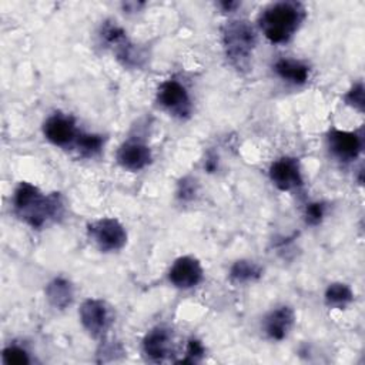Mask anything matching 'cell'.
<instances>
[{"label": "cell", "mask_w": 365, "mask_h": 365, "mask_svg": "<svg viewBox=\"0 0 365 365\" xmlns=\"http://www.w3.org/2000/svg\"><path fill=\"white\" fill-rule=\"evenodd\" d=\"M1 361L4 365H27L30 364V356L24 348L9 345L1 352Z\"/></svg>", "instance_id": "obj_19"}, {"label": "cell", "mask_w": 365, "mask_h": 365, "mask_svg": "<svg viewBox=\"0 0 365 365\" xmlns=\"http://www.w3.org/2000/svg\"><path fill=\"white\" fill-rule=\"evenodd\" d=\"M115 158L124 170L140 171L151 163L153 154L145 143L140 140H127L118 147Z\"/></svg>", "instance_id": "obj_10"}, {"label": "cell", "mask_w": 365, "mask_h": 365, "mask_svg": "<svg viewBox=\"0 0 365 365\" xmlns=\"http://www.w3.org/2000/svg\"><path fill=\"white\" fill-rule=\"evenodd\" d=\"M222 47L227 58L237 68L248 67V61L257 44L254 27L247 20H230L224 24Z\"/></svg>", "instance_id": "obj_3"}, {"label": "cell", "mask_w": 365, "mask_h": 365, "mask_svg": "<svg viewBox=\"0 0 365 365\" xmlns=\"http://www.w3.org/2000/svg\"><path fill=\"white\" fill-rule=\"evenodd\" d=\"M43 134L46 140L58 147H66L76 141L78 131L73 117L61 113L50 115L43 124Z\"/></svg>", "instance_id": "obj_9"}, {"label": "cell", "mask_w": 365, "mask_h": 365, "mask_svg": "<svg viewBox=\"0 0 365 365\" xmlns=\"http://www.w3.org/2000/svg\"><path fill=\"white\" fill-rule=\"evenodd\" d=\"M78 317L83 328L93 338L103 336L113 321L108 305L103 299L97 298H88L83 301L78 309Z\"/></svg>", "instance_id": "obj_6"}, {"label": "cell", "mask_w": 365, "mask_h": 365, "mask_svg": "<svg viewBox=\"0 0 365 365\" xmlns=\"http://www.w3.org/2000/svg\"><path fill=\"white\" fill-rule=\"evenodd\" d=\"M262 268L251 259H238L230 268V281L235 285H242L259 279Z\"/></svg>", "instance_id": "obj_16"}, {"label": "cell", "mask_w": 365, "mask_h": 365, "mask_svg": "<svg viewBox=\"0 0 365 365\" xmlns=\"http://www.w3.org/2000/svg\"><path fill=\"white\" fill-rule=\"evenodd\" d=\"M158 104L171 115L178 118H187L191 114V98L187 88L177 80H165L157 90Z\"/></svg>", "instance_id": "obj_5"}, {"label": "cell", "mask_w": 365, "mask_h": 365, "mask_svg": "<svg viewBox=\"0 0 365 365\" xmlns=\"http://www.w3.org/2000/svg\"><path fill=\"white\" fill-rule=\"evenodd\" d=\"M143 352L147 359L161 362L173 352V335L165 327L151 328L143 338Z\"/></svg>", "instance_id": "obj_12"}, {"label": "cell", "mask_w": 365, "mask_h": 365, "mask_svg": "<svg viewBox=\"0 0 365 365\" xmlns=\"http://www.w3.org/2000/svg\"><path fill=\"white\" fill-rule=\"evenodd\" d=\"M325 215V205L319 201L309 202L305 207V222L309 225H318Z\"/></svg>", "instance_id": "obj_22"}, {"label": "cell", "mask_w": 365, "mask_h": 365, "mask_svg": "<svg viewBox=\"0 0 365 365\" xmlns=\"http://www.w3.org/2000/svg\"><path fill=\"white\" fill-rule=\"evenodd\" d=\"M344 100L349 107L362 113L364 111V84L361 81L354 84L345 94Z\"/></svg>", "instance_id": "obj_21"}, {"label": "cell", "mask_w": 365, "mask_h": 365, "mask_svg": "<svg viewBox=\"0 0 365 365\" xmlns=\"http://www.w3.org/2000/svg\"><path fill=\"white\" fill-rule=\"evenodd\" d=\"M202 275L204 271L200 261L190 255L177 258L168 271L170 282L180 289H190L198 285L202 279Z\"/></svg>", "instance_id": "obj_7"}, {"label": "cell", "mask_w": 365, "mask_h": 365, "mask_svg": "<svg viewBox=\"0 0 365 365\" xmlns=\"http://www.w3.org/2000/svg\"><path fill=\"white\" fill-rule=\"evenodd\" d=\"M205 354V348L201 344V341L191 338L187 344V349H185V356L180 361L181 364H195L198 361H201V358Z\"/></svg>", "instance_id": "obj_20"}, {"label": "cell", "mask_w": 365, "mask_h": 365, "mask_svg": "<svg viewBox=\"0 0 365 365\" xmlns=\"http://www.w3.org/2000/svg\"><path fill=\"white\" fill-rule=\"evenodd\" d=\"M324 299L325 304L329 308H338L342 309L345 308L348 304L352 302L354 299V292L352 289L344 284V282H332L327 287L325 294H324Z\"/></svg>", "instance_id": "obj_17"}, {"label": "cell", "mask_w": 365, "mask_h": 365, "mask_svg": "<svg viewBox=\"0 0 365 365\" xmlns=\"http://www.w3.org/2000/svg\"><path fill=\"white\" fill-rule=\"evenodd\" d=\"M47 301L58 309L67 308L74 298V288L73 284L64 278V277H56L53 278L44 289Z\"/></svg>", "instance_id": "obj_14"}, {"label": "cell", "mask_w": 365, "mask_h": 365, "mask_svg": "<svg viewBox=\"0 0 365 365\" xmlns=\"http://www.w3.org/2000/svg\"><path fill=\"white\" fill-rule=\"evenodd\" d=\"M16 214L33 228H41L63 215L64 204L58 192L43 194L36 185L21 181L13 197Z\"/></svg>", "instance_id": "obj_1"}, {"label": "cell", "mask_w": 365, "mask_h": 365, "mask_svg": "<svg viewBox=\"0 0 365 365\" xmlns=\"http://www.w3.org/2000/svg\"><path fill=\"white\" fill-rule=\"evenodd\" d=\"M220 6L221 7H224V10H232L234 7H237L238 6V3L237 1H222V3H220Z\"/></svg>", "instance_id": "obj_24"}, {"label": "cell", "mask_w": 365, "mask_h": 365, "mask_svg": "<svg viewBox=\"0 0 365 365\" xmlns=\"http://www.w3.org/2000/svg\"><path fill=\"white\" fill-rule=\"evenodd\" d=\"M269 180L281 191H291L302 185V173L297 158L281 157L269 167Z\"/></svg>", "instance_id": "obj_8"}, {"label": "cell", "mask_w": 365, "mask_h": 365, "mask_svg": "<svg viewBox=\"0 0 365 365\" xmlns=\"http://www.w3.org/2000/svg\"><path fill=\"white\" fill-rule=\"evenodd\" d=\"M328 147L341 161L355 160L362 150V137L354 131L331 130L328 134Z\"/></svg>", "instance_id": "obj_11"}, {"label": "cell", "mask_w": 365, "mask_h": 365, "mask_svg": "<svg viewBox=\"0 0 365 365\" xmlns=\"http://www.w3.org/2000/svg\"><path fill=\"white\" fill-rule=\"evenodd\" d=\"M192 194H195V188L191 182H187V180H182V182L180 184V191H178V195L182 198V200H187V198H191Z\"/></svg>", "instance_id": "obj_23"}, {"label": "cell", "mask_w": 365, "mask_h": 365, "mask_svg": "<svg viewBox=\"0 0 365 365\" xmlns=\"http://www.w3.org/2000/svg\"><path fill=\"white\" fill-rule=\"evenodd\" d=\"M88 235L103 252L118 251L127 242L124 225L117 218L111 217H104L88 224Z\"/></svg>", "instance_id": "obj_4"}, {"label": "cell", "mask_w": 365, "mask_h": 365, "mask_svg": "<svg viewBox=\"0 0 365 365\" xmlns=\"http://www.w3.org/2000/svg\"><path fill=\"white\" fill-rule=\"evenodd\" d=\"M274 71L279 78L292 84H304L309 78V67L295 58H279L274 64Z\"/></svg>", "instance_id": "obj_15"}, {"label": "cell", "mask_w": 365, "mask_h": 365, "mask_svg": "<svg viewBox=\"0 0 365 365\" xmlns=\"http://www.w3.org/2000/svg\"><path fill=\"white\" fill-rule=\"evenodd\" d=\"M103 144H104L103 135L94 134V133H78L74 141L76 150L83 157H93L98 154L103 148Z\"/></svg>", "instance_id": "obj_18"}, {"label": "cell", "mask_w": 365, "mask_h": 365, "mask_svg": "<svg viewBox=\"0 0 365 365\" xmlns=\"http://www.w3.org/2000/svg\"><path fill=\"white\" fill-rule=\"evenodd\" d=\"M295 322V314L291 307L281 305L271 309L262 319V331L269 339L282 341Z\"/></svg>", "instance_id": "obj_13"}, {"label": "cell", "mask_w": 365, "mask_h": 365, "mask_svg": "<svg viewBox=\"0 0 365 365\" xmlns=\"http://www.w3.org/2000/svg\"><path fill=\"white\" fill-rule=\"evenodd\" d=\"M304 19L305 9L299 1H275L261 10L258 26L271 43L282 44L292 38Z\"/></svg>", "instance_id": "obj_2"}]
</instances>
